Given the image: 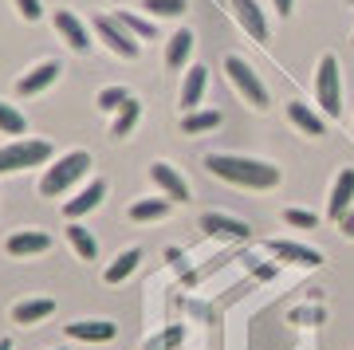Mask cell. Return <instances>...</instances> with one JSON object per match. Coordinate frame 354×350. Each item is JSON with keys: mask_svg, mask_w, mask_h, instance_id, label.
<instances>
[{"mask_svg": "<svg viewBox=\"0 0 354 350\" xmlns=\"http://www.w3.org/2000/svg\"><path fill=\"white\" fill-rule=\"evenodd\" d=\"M232 12H236V24L252 39H268V16L256 0H232Z\"/></svg>", "mask_w": 354, "mask_h": 350, "instance_id": "9a60e30c", "label": "cell"}, {"mask_svg": "<svg viewBox=\"0 0 354 350\" xmlns=\"http://www.w3.org/2000/svg\"><path fill=\"white\" fill-rule=\"evenodd\" d=\"M51 311H55V300H24V303L12 307V323L32 326V323H39V319H48Z\"/></svg>", "mask_w": 354, "mask_h": 350, "instance_id": "ffe728a7", "label": "cell"}, {"mask_svg": "<svg viewBox=\"0 0 354 350\" xmlns=\"http://www.w3.org/2000/svg\"><path fill=\"white\" fill-rule=\"evenodd\" d=\"M59 350H64V347H59Z\"/></svg>", "mask_w": 354, "mask_h": 350, "instance_id": "f35d334b", "label": "cell"}, {"mask_svg": "<svg viewBox=\"0 0 354 350\" xmlns=\"http://www.w3.org/2000/svg\"><path fill=\"white\" fill-rule=\"evenodd\" d=\"M67 240H71V248L79 252V260H95V256H99V240L91 237L79 221H71V225H67Z\"/></svg>", "mask_w": 354, "mask_h": 350, "instance_id": "d4e9b609", "label": "cell"}, {"mask_svg": "<svg viewBox=\"0 0 354 350\" xmlns=\"http://www.w3.org/2000/svg\"><path fill=\"white\" fill-rule=\"evenodd\" d=\"M201 232L205 237H216V240H248L252 228L248 221H236L228 213H201Z\"/></svg>", "mask_w": 354, "mask_h": 350, "instance_id": "52a82bcc", "label": "cell"}, {"mask_svg": "<svg viewBox=\"0 0 354 350\" xmlns=\"http://www.w3.org/2000/svg\"><path fill=\"white\" fill-rule=\"evenodd\" d=\"M67 335L75 342H111L118 335V326L111 319H79V323H67Z\"/></svg>", "mask_w": 354, "mask_h": 350, "instance_id": "2e32d148", "label": "cell"}, {"mask_svg": "<svg viewBox=\"0 0 354 350\" xmlns=\"http://www.w3.org/2000/svg\"><path fill=\"white\" fill-rule=\"evenodd\" d=\"M346 209H354V169H342L339 177H335V185H330V197H327V217L339 225L342 213Z\"/></svg>", "mask_w": 354, "mask_h": 350, "instance_id": "7c38bea8", "label": "cell"}, {"mask_svg": "<svg viewBox=\"0 0 354 350\" xmlns=\"http://www.w3.org/2000/svg\"><path fill=\"white\" fill-rule=\"evenodd\" d=\"M51 248V237L39 232V228H24V232H12L8 237V252L12 256H39V252Z\"/></svg>", "mask_w": 354, "mask_h": 350, "instance_id": "e0dca14e", "label": "cell"}, {"mask_svg": "<svg viewBox=\"0 0 354 350\" xmlns=\"http://www.w3.org/2000/svg\"><path fill=\"white\" fill-rule=\"evenodd\" d=\"M59 71H64V63L59 59H44V63H36L28 75H20L16 79V95H39V91H48L55 79H59Z\"/></svg>", "mask_w": 354, "mask_h": 350, "instance_id": "ba28073f", "label": "cell"}, {"mask_svg": "<svg viewBox=\"0 0 354 350\" xmlns=\"http://www.w3.org/2000/svg\"><path fill=\"white\" fill-rule=\"evenodd\" d=\"M288 319L299 326H315V323H323V311L319 307H295V311H288Z\"/></svg>", "mask_w": 354, "mask_h": 350, "instance_id": "1f68e13d", "label": "cell"}, {"mask_svg": "<svg viewBox=\"0 0 354 350\" xmlns=\"http://www.w3.org/2000/svg\"><path fill=\"white\" fill-rule=\"evenodd\" d=\"M339 228L342 232H346V237L354 240V209H346V213H342V221H339Z\"/></svg>", "mask_w": 354, "mask_h": 350, "instance_id": "836d02e7", "label": "cell"}, {"mask_svg": "<svg viewBox=\"0 0 354 350\" xmlns=\"http://www.w3.org/2000/svg\"><path fill=\"white\" fill-rule=\"evenodd\" d=\"M225 75L232 79V87L241 91V99H248L256 111H264V107H268V87L260 83V75H256L252 67H248V59L228 55V59H225Z\"/></svg>", "mask_w": 354, "mask_h": 350, "instance_id": "5b68a950", "label": "cell"}, {"mask_svg": "<svg viewBox=\"0 0 354 350\" xmlns=\"http://www.w3.org/2000/svg\"><path fill=\"white\" fill-rule=\"evenodd\" d=\"M165 213H169V197H146V201H134V205H130V221H138V225L162 221Z\"/></svg>", "mask_w": 354, "mask_h": 350, "instance_id": "cb8c5ba5", "label": "cell"}, {"mask_svg": "<svg viewBox=\"0 0 354 350\" xmlns=\"http://www.w3.org/2000/svg\"><path fill=\"white\" fill-rule=\"evenodd\" d=\"M16 12L24 16L28 24H36L39 16H44V8H39V0H16Z\"/></svg>", "mask_w": 354, "mask_h": 350, "instance_id": "d6a6232c", "label": "cell"}, {"mask_svg": "<svg viewBox=\"0 0 354 350\" xmlns=\"http://www.w3.org/2000/svg\"><path fill=\"white\" fill-rule=\"evenodd\" d=\"M221 122H225L221 111H189V114H181V134H209Z\"/></svg>", "mask_w": 354, "mask_h": 350, "instance_id": "7402d4cb", "label": "cell"}, {"mask_svg": "<svg viewBox=\"0 0 354 350\" xmlns=\"http://www.w3.org/2000/svg\"><path fill=\"white\" fill-rule=\"evenodd\" d=\"M288 118L299 126L304 134H311V138L327 134V122H323V114H315L311 107H307V102H299V99H291V102H288Z\"/></svg>", "mask_w": 354, "mask_h": 350, "instance_id": "d6986e66", "label": "cell"}, {"mask_svg": "<svg viewBox=\"0 0 354 350\" xmlns=\"http://www.w3.org/2000/svg\"><path fill=\"white\" fill-rule=\"evenodd\" d=\"M150 177H153V185L162 189L169 201H189V181L177 174L169 162H153L150 165Z\"/></svg>", "mask_w": 354, "mask_h": 350, "instance_id": "4fadbf2b", "label": "cell"}, {"mask_svg": "<svg viewBox=\"0 0 354 350\" xmlns=\"http://www.w3.org/2000/svg\"><path fill=\"white\" fill-rule=\"evenodd\" d=\"M272 8H276V12H279V20H283V16H291V8H295V0H272Z\"/></svg>", "mask_w": 354, "mask_h": 350, "instance_id": "d590c367", "label": "cell"}, {"mask_svg": "<svg viewBox=\"0 0 354 350\" xmlns=\"http://www.w3.org/2000/svg\"><path fill=\"white\" fill-rule=\"evenodd\" d=\"M102 197H106V181H102V177H91L87 185H83V189L75 193V197H71V201L64 205L67 221H79V217H87L91 209H99Z\"/></svg>", "mask_w": 354, "mask_h": 350, "instance_id": "9c48e42d", "label": "cell"}, {"mask_svg": "<svg viewBox=\"0 0 354 350\" xmlns=\"http://www.w3.org/2000/svg\"><path fill=\"white\" fill-rule=\"evenodd\" d=\"M268 252H272L276 260L299 264V268H319V264H323V252L307 248V244H295V240H268Z\"/></svg>", "mask_w": 354, "mask_h": 350, "instance_id": "30bf717a", "label": "cell"}, {"mask_svg": "<svg viewBox=\"0 0 354 350\" xmlns=\"http://www.w3.org/2000/svg\"><path fill=\"white\" fill-rule=\"evenodd\" d=\"M193 44H197V36H193L189 28H177L174 36H169V44H165V63H169L174 71H181L193 55Z\"/></svg>", "mask_w": 354, "mask_h": 350, "instance_id": "ac0fdd59", "label": "cell"}, {"mask_svg": "<svg viewBox=\"0 0 354 350\" xmlns=\"http://www.w3.org/2000/svg\"><path fill=\"white\" fill-rule=\"evenodd\" d=\"M114 20L127 28L130 36H138V39H153V36H158V24H153V20H146V16H138V12L118 8V12H114Z\"/></svg>", "mask_w": 354, "mask_h": 350, "instance_id": "484cf974", "label": "cell"}, {"mask_svg": "<svg viewBox=\"0 0 354 350\" xmlns=\"http://www.w3.org/2000/svg\"><path fill=\"white\" fill-rule=\"evenodd\" d=\"M87 169H91V154L87 150L64 154L55 165H48V174L39 177V193H44V197H59V193H67Z\"/></svg>", "mask_w": 354, "mask_h": 350, "instance_id": "7a4b0ae2", "label": "cell"}, {"mask_svg": "<svg viewBox=\"0 0 354 350\" xmlns=\"http://www.w3.org/2000/svg\"><path fill=\"white\" fill-rule=\"evenodd\" d=\"M138 118H142V102L130 95L118 111H114V122H111V134L114 138H127V134H134V126H138Z\"/></svg>", "mask_w": 354, "mask_h": 350, "instance_id": "44dd1931", "label": "cell"}, {"mask_svg": "<svg viewBox=\"0 0 354 350\" xmlns=\"http://www.w3.org/2000/svg\"><path fill=\"white\" fill-rule=\"evenodd\" d=\"M28 130V118L16 107H8V102H0V134H24Z\"/></svg>", "mask_w": 354, "mask_h": 350, "instance_id": "83f0119b", "label": "cell"}, {"mask_svg": "<svg viewBox=\"0 0 354 350\" xmlns=\"http://www.w3.org/2000/svg\"><path fill=\"white\" fill-rule=\"evenodd\" d=\"M51 24H55V32H59V36H64L75 51H91V32H87V24H83L71 8H59Z\"/></svg>", "mask_w": 354, "mask_h": 350, "instance_id": "5bb4252c", "label": "cell"}, {"mask_svg": "<svg viewBox=\"0 0 354 350\" xmlns=\"http://www.w3.org/2000/svg\"><path fill=\"white\" fill-rule=\"evenodd\" d=\"M181 342H185V326L174 323V326H165L162 335L146 338V350H174V347H181Z\"/></svg>", "mask_w": 354, "mask_h": 350, "instance_id": "4316f807", "label": "cell"}, {"mask_svg": "<svg viewBox=\"0 0 354 350\" xmlns=\"http://www.w3.org/2000/svg\"><path fill=\"white\" fill-rule=\"evenodd\" d=\"M283 221H288L291 228H319V217L307 213V209H288V213H283Z\"/></svg>", "mask_w": 354, "mask_h": 350, "instance_id": "4dcf8cb0", "label": "cell"}, {"mask_svg": "<svg viewBox=\"0 0 354 350\" xmlns=\"http://www.w3.org/2000/svg\"><path fill=\"white\" fill-rule=\"evenodd\" d=\"M0 350H12V338H0Z\"/></svg>", "mask_w": 354, "mask_h": 350, "instance_id": "74e56055", "label": "cell"}, {"mask_svg": "<svg viewBox=\"0 0 354 350\" xmlns=\"http://www.w3.org/2000/svg\"><path fill=\"white\" fill-rule=\"evenodd\" d=\"M315 99L323 107L327 118H339L342 114V71H339V59L323 51L319 55V71H315Z\"/></svg>", "mask_w": 354, "mask_h": 350, "instance_id": "3957f363", "label": "cell"}, {"mask_svg": "<svg viewBox=\"0 0 354 350\" xmlns=\"http://www.w3.org/2000/svg\"><path fill=\"white\" fill-rule=\"evenodd\" d=\"M138 260H142V248H127V252H118V260L102 272V279L106 284H122V279H130L134 275V268H138Z\"/></svg>", "mask_w": 354, "mask_h": 350, "instance_id": "603a6c76", "label": "cell"}, {"mask_svg": "<svg viewBox=\"0 0 354 350\" xmlns=\"http://www.w3.org/2000/svg\"><path fill=\"white\" fill-rule=\"evenodd\" d=\"M91 24H95V36H99L102 44L114 51V55H122V59H138V51H142L138 36H130L127 28L114 20V16H95Z\"/></svg>", "mask_w": 354, "mask_h": 350, "instance_id": "8992f818", "label": "cell"}, {"mask_svg": "<svg viewBox=\"0 0 354 350\" xmlns=\"http://www.w3.org/2000/svg\"><path fill=\"white\" fill-rule=\"evenodd\" d=\"M142 8L150 16H181L189 4H185V0H142Z\"/></svg>", "mask_w": 354, "mask_h": 350, "instance_id": "f1b7e54d", "label": "cell"}, {"mask_svg": "<svg viewBox=\"0 0 354 350\" xmlns=\"http://www.w3.org/2000/svg\"><path fill=\"white\" fill-rule=\"evenodd\" d=\"M205 87H209V67H205V63H189V67H185V79H181V111L185 114L197 111Z\"/></svg>", "mask_w": 354, "mask_h": 350, "instance_id": "8fae6325", "label": "cell"}, {"mask_svg": "<svg viewBox=\"0 0 354 350\" xmlns=\"http://www.w3.org/2000/svg\"><path fill=\"white\" fill-rule=\"evenodd\" d=\"M127 99H130V91H127V87H102L95 102H99V111H111V114H114Z\"/></svg>", "mask_w": 354, "mask_h": 350, "instance_id": "f546056e", "label": "cell"}, {"mask_svg": "<svg viewBox=\"0 0 354 350\" xmlns=\"http://www.w3.org/2000/svg\"><path fill=\"white\" fill-rule=\"evenodd\" d=\"M44 162H51V142H44V138H24V142H12V146H0V177Z\"/></svg>", "mask_w": 354, "mask_h": 350, "instance_id": "277c9868", "label": "cell"}, {"mask_svg": "<svg viewBox=\"0 0 354 350\" xmlns=\"http://www.w3.org/2000/svg\"><path fill=\"white\" fill-rule=\"evenodd\" d=\"M205 169L213 177H225L244 189H272L279 185V165L260 162V158H241V154H209Z\"/></svg>", "mask_w": 354, "mask_h": 350, "instance_id": "6da1fadb", "label": "cell"}, {"mask_svg": "<svg viewBox=\"0 0 354 350\" xmlns=\"http://www.w3.org/2000/svg\"><path fill=\"white\" fill-rule=\"evenodd\" d=\"M351 4H354V0H351Z\"/></svg>", "mask_w": 354, "mask_h": 350, "instance_id": "ab89813d", "label": "cell"}, {"mask_svg": "<svg viewBox=\"0 0 354 350\" xmlns=\"http://www.w3.org/2000/svg\"><path fill=\"white\" fill-rule=\"evenodd\" d=\"M165 260L174 264L177 272H185V256H181V248H169V252H165Z\"/></svg>", "mask_w": 354, "mask_h": 350, "instance_id": "e575fe53", "label": "cell"}, {"mask_svg": "<svg viewBox=\"0 0 354 350\" xmlns=\"http://www.w3.org/2000/svg\"><path fill=\"white\" fill-rule=\"evenodd\" d=\"M256 275H260V279H272V275H276V268H272V264H260V268H256Z\"/></svg>", "mask_w": 354, "mask_h": 350, "instance_id": "8d00e7d4", "label": "cell"}]
</instances>
